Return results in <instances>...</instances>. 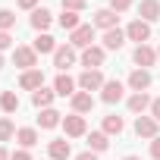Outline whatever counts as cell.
I'll list each match as a JSON object with an SVG mask.
<instances>
[{
	"mask_svg": "<svg viewBox=\"0 0 160 160\" xmlns=\"http://www.w3.org/2000/svg\"><path fill=\"white\" fill-rule=\"evenodd\" d=\"M75 82H78V91H88V94H91V91H101V88H104L107 78H104L101 69H85L82 75L75 78Z\"/></svg>",
	"mask_w": 160,
	"mask_h": 160,
	"instance_id": "6da1fadb",
	"label": "cell"
},
{
	"mask_svg": "<svg viewBox=\"0 0 160 160\" xmlns=\"http://www.w3.org/2000/svg\"><path fill=\"white\" fill-rule=\"evenodd\" d=\"M104 60H107V50L101 44H91V47H85L82 53H78V63H82L85 69H101Z\"/></svg>",
	"mask_w": 160,
	"mask_h": 160,
	"instance_id": "7a4b0ae2",
	"label": "cell"
},
{
	"mask_svg": "<svg viewBox=\"0 0 160 160\" xmlns=\"http://www.w3.org/2000/svg\"><path fill=\"white\" fill-rule=\"evenodd\" d=\"M13 63H16L22 72H28V69H38V53H35V47H25V44L13 47Z\"/></svg>",
	"mask_w": 160,
	"mask_h": 160,
	"instance_id": "3957f363",
	"label": "cell"
},
{
	"mask_svg": "<svg viewBox=\"0 0 160 160\" xmlns=\"http://www.w3.org/2000/svg\"><path fill=\"white\" fill-rule=\"evenodd\" d=\"M63 132H66V138H82V135H88V119L78 113H69V116H63Z\"/></svg>",
	"mask_w": 160,
	"mask_h": 160,
	"instance_id": "277c9868",
	"label": "cell"
},
{
	"mask_svg": "<svg viewBox=\"0 0 160 160\" xmlns=\"http://www.w3.org/2000/svg\"><path fill=\"white\" fill-rule=\"evenodd\" d=\"M126 38L135 41V47H138V44H148V41H151V25H148L144 19H132V22L126 25Z\"/></svg>",
	"mask_w": 160,
	"mask_h": 160,
	"instance_id": "5b68a950",
	"label": "cell"
},
{
	"mask_svg": "<svg viewBox=\"0 0 160 160\" xmlns=\"http://www.w3.org/2000/svg\"><path fill=\"white\" fill-rule=\"evenodd\" d=\"M75 60H78V50H75L72 44H60V47L53 50V66H57L60 72H66L69 66H75Z\"/></svg>",
	"mask_w": 160,
	"mask_h": 160,
	"instance_id": "8992f818",
	"label": "cell"
},
{
	"mask_svg": "<svg viewBox=\"0 0 160 160\" xmlns=\"http://www.w3.org/2000/svg\"><path fill=\"white\" fill-rule=\"evenodd\" d=\"M91 25H94V28H104V32H110V28H116V25H119V13H113L110 7H101V10H94V16H91Z\"/></svg>",
	"mask_w": 160,
	"mask_h": 160,
	"instance_id": "52a82bcc",
	"label": "cell"
},
{
	"mask_svg": "<svg viewBox=\"0 0 160 160\" xmlns=\"http://www.w3.org/2000/svg\"><path fill=\"white\" fill-rule=\"evenodd\" d=\"M132 63H135V69H151V66L157 63V50H154L151 44H138V47L132 50Z\"/></svg>",
	"mask_w": 160,
	"mask_h": 160,
	"instance_id": "ba28073f",
	"label": "cell"
},
{
	"mask_svg": "<svg viewBox=\"0 0 160 160\" xmlns=\"http://www.w3.org/2000/svg\"><path fill=\"white\" fill-rule=\"evenodd\" d=\"M135 135L154 141V138L160 135V122H157L154 116H135Z\"/></svg>",
	"mask_w": 160,
	"mask_h": 160,
	"instance_id": "9c48e42d",
	"label": "cell"
},
{
	"mask_svg": "<svg viewBox=\"0 0 160 160\" xmlns=\"http://www.w3.org/2000/svg\"><path fill=\"white\" fill-rule=\"evenodd\" d=\"M69 44L75 50H85L94 44V25H78L75 32H69Z\"/></svg>",
	"mask_w": 160,
	"mask_h": 160,
	"instance_id": "30bf717a",
	"label": "cell"
},
{
	"mask_svg": "<svg viewBox=\"0 0 160 160\" xmlns=\"http://www.w3.org/2000/svg\"><path fill=\"white\" fill-rule=\"evenodd\" d=\"M122 94H126V85L119 82V78H107L104 88H101V101H104V104H119Z\"/></svg>",
	"mask_w": 160,
	"mask_h": 160,
	"instance_id": "8fae6325",
	"label": "cell"
},
{
	"mask_svg": "<svg viewBox=\"0 0 160 160\" xmlns=\"http://www.w3.org/2000/svg\"><path fill=\"white\" fill-rule=\"evenodd\" d=\"M151 94L148 91H132L129 94V101H126V107H129V113H135V116H144V110H151Z\"/></svg>",
	"mask_w": 160,
	"mask_h": 160,
	"instance_id": "7c38bea8",
	"label": "cell"
},
{
	"mask_svg": "<svg viewBox=\"0 0 160 160\" xmlns=\"http://www.w3.org/2000/svg\"><path fill=\"white\" fill-rule=\"evenodd\" d=\"M53 91H57V98H72V94L78 91V82H75L69 72H60V75L53 78Z\"/></svg>",
	"mask_w": 160,
	"mask_h": 160,
	"instance_id": "4fadbf2b",
	"label": "cell"
},
{
	"mask_svg": "<svg viewBox=\"0 0 160 160\" xmlns=\"http://www.w3.org/2000/svg\"><path fill=\"white\" fill-rule=\"evenodd\" d=\"M69 157H72V144L66 138L47 141V160H69Z\"/></svg>",
	"mask_w": 160,
	"mask_h": 160,
	"instance_id": "5bb4252c",
	"label": "cell"
},
{
	"mask_svg": "<svg viewBox=\"0 0 160 160\" xmlns=\"http://www.w3.org/2000/svg\"><path fill=\"white\" fill-rule=\"evenodd\" d=\"M19 88L35 94L38 88H44V72H41V69H28V72H22V75H19Z\"/></svg>",
	"mask_w": 160,
	"mask_h": 160,
	"instance_id": "9a60e30c",
	"label": "cell"
},
{
	"mask_svg": "<svg viewBox=\"0 0 160 160\" xmlns=\"http://www.w3.org/2000/svg\"><path fill=\"white\" fill-rule=\"evenodd\" d=\"M69 104H72V113H78V116H88V113L94 110V98H91L88 91H75V94L69 98Z\"/></svg>",
	"mask_w": 160,
	"mask_h": 160,
	"instance_id": "2e32d148",
	"label": "cell"
},
{
	"mask_svg": "<svg viewBox=\"0 0 160 160\" xmlns=\"http://www.w3.org/2000/svg\"><path fill=\"white\" fill-rule=\"evenodd\" d=\"M126 41H129V38H126V28H119V25H116V28L104 32V44H101V47H104V50H122V47H126Z\"/></svg>",
	"mask_w": 160,
	"mask_h": 160,
	"instance_id": "e0dca14e",
	"label": "cell"
},
{
	"mask_svg": "<svg viewBox=\"0 0 160 160\" xmlns=\"http://www.w3.org/2000/svg\"><path fill=\"white\" fill-rule=\"evenodd\" d=\"M151 82H154V78H151V69H132L126 85H129L132 91H148V88H151Z\"/></svg>",
	"mask_w": 160,
	"mask_h": 160,
	"instance_id": "ac0fdd59",
	"label": "cell"
},
{
	"mask_svg": "<svg viewBox=\"0 0 160 160\" xmlns=\"http://www.w3.org/2000/svg\"><path fill=\"white\" fill-rule=\"evenodd\" d=\"M28 25H32V28H35V32L41 35V32H47V28L53 25V13H50V10H44V7H38V10L32 13V19H28Z\"/></svg>",
	"mask_w": 160,
	"mask_h": 160,
	"instance_id": "d6986e66",
	"label": "cell"
},
{
	"mask_svg": "<svg viewBox=\"0 0 160 160\" xmlns=\"http://www.w3.org/2000/svg\"><path fill=\"white\" fill-rule=\"evenodd\" d=\"M57 126H63V113L60 110H53V107H47V110H41L38 113V129H57Z\"/></svg>",
	"mask_w": 160,
	"mask_h": 160,
	"instance_id": "ffe728a7",
	"label": "cell"
},
{
	"mask_svg": "<svg viewBox=\"0 0 160 160\" xmlns=\"http://www.w3.org/2000/svg\"><path fill=\"white\" fill-rule=\"evenodd\" d=\"M138 19H144L148 25L160 19V0H141L138 3Z\"/></svg>",
	"mask_w": 160,
	"mask_h": 160,
	"instance_id": "44dd1931",
	"label": "cell"
},
{
	"mask_svg": "<svg viewBox=\"0 0 160 160\" xmlns=\"http://www.w3.org/2000/svg\"><path fill=\"white\" fill-rule=\"evenodd\" d=\"M38 129L35 126H22V129H16V141H19V148H25V151H32L35 144H38Z\"/></svg>",
	"mask_w": 160,
	"mask_h": 160,
	"instance_id": "7402d4cb",
	"label": "cell"
},
{
	"mask_svg": "<svg viewBox=\"0 0 160 160\" xmlns=\"http://www.w3.org/2000/svg\"><path fill=\"white\" fill-rule=\"evenodd\" d=\"M32 47H35V53H53L60 44L53 41V35H47V32H41L35 41H32Z\"/></svg>",
	"mask_w": 160,
	"mask_h": 160,
	"instance_id": "603a6c76",
	"label": "cell"
},
{
	"mask_svg": "<svg viewBox=\"0 0 160 160\" xmlns=\"http://www.w3.org/2000/svg\"><path fill=\"white\" fill-rule=\"evenodd\" d=\"M107 148H110V135H107V132H88V151L104 154Z\"/></svg>",
	"mask_w": 160,
	"mask_h": 160,
	"instance_id": "cb8c5ba5",
	"label": "cell"
},
{
	"mask_svg": "<svg viewBox=\"0 0 160 160\" xmlns=\"http://www.w3.org/2000/svg\"><path fill=\"white\" fill-rule=\"evenodd\" d=\"M53 98H57V91H50V88H38V91L32 94V104H35L38 110H47V107L53 104Z\"/></svg>",
	"mask_w": 160,
	"mask_h": 160,
	"instance_id": "d4e9b609",
	"label": "cell"
},
{
	"mask_svg": "<svg viewBox=\"0 0 160 160\" xmlns=\"http://www.w3.org/2000/svg\"><path fill=\"white\" fill-rule=\"evenodd\" d=\"M101 132H107V135H122V132H126V122H122V116H116V113L104 116V129H101Z\"/></svg>",
	"mask_w": 160,
	"mask_h": 160,
	"instance_id": "484cf974",
	"label": "cell"
},
{
	"mask_svg": "<svg viewBox=\"0 0 160 160\" xmlns=\"http://www.w3.org/2000/svg\"><path fill=\"white\" fill-rule=\"evenodd\" d=\"M0 110L3 113H16L19 110V94L16 91H3L0 94Z\"/></svg>",
	"mask_w": 160,
	"mask_h": 160,
	"instance_id": "4316f807",
	"label": "cell"
},
{
	"mask_svg": "<svg viewBox=\"0 0 160 160\" xmlns=\"http://www.w3.org/2000/svg\"><path fill=\"white\" fill-rule=\"evenodd\" d=\"M57 22H60V25H63V28H66V32H75V28H78V25H82V19H78V13H72V10H63V13H60V19H57Z\"/></svg>",
	"mask_w": 160,
	"mask_h": 160,
	"instance_id": "83f0119b",
	"label": "cell"
},
{
	"mask_svg": "<svg viewBox=\"0 0 160 160\" xmlns=\"http://www.w3.org/2000/svg\"><path fill=\"white\" fill-rule=\"evenodd\" d=\"M10 138H16V126H13L10 116H0V144L10 141Z\"/></svg>",
	"mask_w": 160,
	"mask_h": 160,
	"instance_id": "f1b7e54d",
	"label": "cell"
},
{
	"mask_svg": "<svg viewBox=\"0 0 160 160\" xmlns=\"http://www.w3.org/2000/svg\"><path fill=\"white\" fill-rule=\"evenodd\" d=\"M13 28H16V13L0 7V32H13Z\"/></svg>",
	"mask_w": 160,
	"mask_h": 160,
	"instance_id": "f546056e",
	"label": "cell"
},
{
	"mask_svg": "<svg viewBox=\"0 0 160 160\" xmlns=\"http://www.w3.org/2000/svg\"><path fill=\"white\" fill-rule=\"evenodd\" d=\"M63 3V10H72V13H82L85 7H88V0H60Z\"/></svg>",
	"mask_w": 160,
	"mask_h": 160,
	"instance_id": "4dcf8cb0",
	"label": "cell"
},
{
	"mask_svg": "<svg viewBox=\"0 0 160 160\" xmlns=\"http://www.w3.org/2000/svg\"><path fill=\"white\" fill-rule=\"evenodd\" d=\"M110 10L113 13H126V10H132V0H110Z\"/></svg>",
	"mask_w": 160,
	"mask_h": 160,
	"instance_id": "1f68e13d",
	"label": "cell"
},
{
	"mask_svg": "<svg viewBox=\"0 0 160 160\" xmlns=\"http://www.w3.org/2000/svg\"><path fill=\"white\" fill-rule=\"evenodd\" d=\"M10 47H13V35H10V32H0V53L10 50Z\"/></svg>",
	"mask_w": 160,
	"mask_h": 160,
	"instance_id": "d6a6232c",
	"label": "cell"
},
{
	"mask_svg": "<svg viewBox=\"0 0 160 160\" xmlns=\"http://www.w3.org/2000/svg\"><path fill=\"white\" fill-rule=\"evenodd\" d=\"M16 7H19V10H28V13H35V10H38V0H16Z\"/></svg>",
	"mask_w": 160,
	"mask_h": 160,
	"instance_id": "836d02e7",
	"label": "cell"
},
{
	"mask_svg": "<svg viewBox=\"0 0 160 160\" xmlns=\"http://www.w3.org/2000/svg\"><path fill=\"white\" fill-rule=\"evenodd\" d=\"M10 160H32V154H28L25 148H19V151H13V154H10Z\"/></svg>",
	"mask_w": 160,
	"mask_h": 160,
	"instance_id": "e575fe53",
	"label": "cell"
},
{
	"mask_svg": "<svg viewBox=\"0 0 160 160\" xmlns=\"http://www.w3.org/2000/svg\"><path fill=\"white\" fill-rule=\"evenodd\" d=\"M151 116L160 122V98H154V101H151Z\"/></svg>",
	"mask_w": 160,
	"mask_h": 160,
	"instance_id": "d590c367",
	"label": "cell"
},
{
	"mask_svg": "<svg viewBox=\"0 0 160 160\" xmlns=\"http://www.w3.org/2000/svg\"><path fill=\"white\" fill-rule=\"evenodd\" d=\"M151 157H154V160H160V135L151 141Z\"/></svg>",
	"mask_w": 160,
	"mask_h": 160,
	"instance_id": "8d00e7d4",
	"label": "cell"
},
{
	"mask_svg": "<svg viewBox=\"0 0 160 160\" xmlns=\"http://www.w3.org/2000/svg\"><path fill=\"white\" fill-rule=\"evenodd\" d=\"M72 160H98V154L94 151H82V154H75Z\"/></svg>",
	"mask_w": 160,
	"mask_h": 160,
	"instance_id": "74e56055",
	"label": "cell"
},
{
	"mask_svg": "<svg viewBox=\"0 0 160 160\" xmlns=\"http://www.w3.org/2000/svg\"><path fill=\"white\" fill-rule=\"evenodd\" d=\"M0 160H10V151H7L3 144H0Z\"/></svg>",
	"mask_w": 160,
	"mask_h": 160,
	"instance_id": "f35d334b",
	"label": "cell"
},
{
	"mask_svg": "<svg viewBox=\"0 0 160 160\" xmlns=\"http://www.w3.org/2000/svg\"><path fill=\"white\" fill-rule=\"evenodd\" d=\"M122 160H141V157H138V154H126Z\"/></svg>",
	"mask_w": 160,
	"mask_h": 160,
	"instance_id": "ab89813d",
	"label": "cell"
},
{
	"mask_svg": "<svg viewBox=\"0 0 160 160\" xmlns=\"http://www.w3.org/2000/svg\"><path fill=\"white\" fill-rule=\"evenodd\" d=\"M0 69H3V53H0Z\"/></svg>",
	"mask_w": 160,
	"mask_h": 160,
	"instance_id": "60d3db41",
	"label": "cell"
},
{
	"mask_svg": "<svg viewBox=\"0 0 160 160\" xmlns=\"http://www.w3.org/2000/svg\"><path fill=\"white\" fill-rule=\"evenodd\" d=\"M157 60H160V47H157Z\"/></svg>",
	"mask_w": 160,
	"mask_h": 160,
	"instance_id": "b9f144b4",
	"label": "cell"
}]
</instances>
